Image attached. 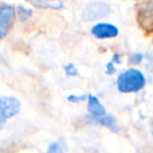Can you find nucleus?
I'll return each instance as SVG.
<instances>
[{
	"mask_svg": "<svg viewBox=\"0 0 153 153\" xmlns=\"http://www.w3.org/2000/svg\"><path fill=\"white\" fill-rule=\"evenodd\" d=\"M145 56L142 53H132L129 57V60L132 64H140L144 60Z\"/></svg>",
	"mask_w": 153,
	"mask_h": 153,
	"instance_id": "12",
	"label": "nucleus"
},
{
	"mask_svg": "<svg viewBox=\"0 0 153 153\" xmlns=\"http://www.w3.org/2000/svg\"><path fill=\"white\" fill-rule=\"evenodd\" d=\"M66 150H67V146H66L65 140L62 137H60L58 140L51 142L47 146L45 153H65Z\"/></svg>",
	"mask_w": 153,
	"mask_h": 153,
	"instance_id": "8",
	"label": "nucleus"
},
{
	"mask_svg": "<svg viewBox=\"0 0 153 153\" xmlns=\"http://www.w3.org/2000/svg\"><path fill=\"white\" fill-rule=\"evenodd\" d=\"M112 63L114 64H121L122 63V58L119 53H113L112 57H111V60H110Z\"/></svg>",
	"mask_w": 153,
	"mask_h": 153,
	"instance_id": "14",
	"label": "nucleus"
},
{
	"mask_svg": "<svg viewBox=\"0 0 153 153\" xmlns=\"http://www.w3.org/2000/svg\"><path fill=\"white\" fill-rule=\"evenodd\" d=\"M5 121H7V120H5L4 117H2V114L0 113V129H1V128H2V126L4 125Z\"/></svg>",
	"mask_w": 153,
	"mask_h": 153,
	"instance_id": "15",
	"label": "nucleus"
},
{
	"mask_svg": "<svg viewBox=\"0 0 153 153\" xmlns=\"http://www.w3.org/2000/svg\"><path fill=\"white\" fill-rule=\"evenodd\" d=\"M90 121H92L94 124H98V125L105 127L109 129L112 132H117L120 130V126L117 123V120L115 119L114 115L112 114H104L103 117H90Z\"/></svg>",
	"mask_w": 153,
	"mask_h": 153,
	"instance_id": "7",
	"label": "nucleus"
},
{
	"mask_svg": "<svg viewBox=\"0 0 153 153\" xmlns=\"http://www.w3.org/2000/svg\"><path fill=\"white\" fill-rule=\"evenodd\" d=\"M21 110V103L12 96L0 97V113L5 120L16 117Z\"/></svg>",
	"mask_w": 153,
	"mask_h": 153,
	"instance_id": "3",
	"label": "nucleus"
},
{
	"mask_svg": "<svg viewBox=\"0 0 153 153\" xmlns=\"http://www.w3.org/2000/svg\"><path fill=\"white\" fill-rule=\"evenodd\" d=\"M115 64L112 63V62H108V63L106 64V70H105V72H106L108 76H112L113 74H115L117 72V68H115Z\"/></svg>",
	"mask_w": 153,
	"mask_h": 153,
	"instance_id": "13",
	"label": "nucleus"
},
{
	"mask_svg": "<svg viewBox=\"0 0 153 153\" xmlns=\"http://www.w3.org/2000/svg\"><path fill=\"white\" fill-rule=\"evenodd\" d=\"M146 76L142 70L130 67L117 76V87L122 94H135L143 90L146 86Z\"/></svg>",
	"mask_w": 153,
	"mask_h": 153,
	"instance_id": "1",
	"label": "nucleus"
},
{
	"mask_svg": "<svg viewBox=\"0 0 153 153\" xmlns=\"http://www.w3.org/2000/svg\"><path fill=\"white\" fill-rule=\"evenodd\" d=\"M87 111L91 117H100L106 114V108L94 94H87Z\"/></svg>",
	"mask_w": 153,
	"mask_h": 153,
	"instance_id": "6",
	"label": "nucleus"
},
{
	"mask_svg": "<svg viewBox=\"0 0 153 153\" xmlns=\"http://www.w3.org/2000/svg\"><path fill=\"white\" fill-rule=\"evenodd\" d=\"M151 133H152V135H153V122L151 123Z\"/></svg>",
	"mask_w": 153,
	"mask_h": 153,
	"instance_id": "17",
	"label": "nucleus"
},
{
	"mask_svg": "<svg viewBox=\"0 0 153 153\" xmlns=\"http://www.w3.org/2000/svg\"><path fill=\"white\" fill-rule=\"evenodd\" d=\"M64 72H65L66 76H69V78H74V76H79V71L74 63H68L64 65Z\"/></svg>",
	"mask_w": 153,
	"mask_h": 153,
	"instance_id": "10",
	"label": "nucleus"
},
{
	"mask_svg": "<svg viewBox=\"0 0 153 153\" xmlns=\"http://www.w3.org/2000/svg\"><path fill=\"white\" fill-rule=\"evenodd\" d=\"M87 100V94H69L67 96V101L72 104H78V103L84 102Z\"/></svg>",
	"mask_w": 153,
	"mask_h": 153,
	"instance_id": "11",
	"label": "nucleus"
},
{
	"mask_svg": "<svg viewBox=\"0 0 153 153\" xmlns=\"http://www.w3.org/2000/svg\"><path fill=\"white\" fill-rule=\"evenodd\" d=\"M16 10L11 4L0 5V28L9 33L16 21Z\"/></svg>",
	"mask_w": 153,
	"mask_h": 153,
	"instance_id": "5",
	"label": "nucleus"
},
{
	"mask_svg": "<svg viewBox=\"0 0 153 153\" xmlns=\"http://www.w3.org/2000/svg\"><path fill=\"white\" fill-rule=\"evenodd\" d=\"M16 15L18 16L20 21H26L33 16V10L24 7H18L16 11Z\"/></svg>",
	"mask_w": 153,
	"mask_h": 153,
	"instance_id": "9",
	"label": "nucleus"
},
{
	"mask_svg": "<svg viewBox=\"0 0 153 153\" xmlns=\"http://www.w3.org/2000/svg\"><path fill=\"white\" fill-rule=\"evenodd\" d=\"M119 28L112 23L108 22H99L91 27V35L97 39H113L119 35Z\"/></svg>",
	"mask_w": 153,
	"mask_h": 153,
	"instance_id": "4",
	"label": "nucleus"
},
{
	"mask_svg": "<svg viewBox=\"0 0 153 153\" xmlns=\"http://www.w3.org/2000/svg\"><path fill=\"white\" fill-rule=\"evenodd\" d=\"M111 13V7L104 1H92L84 7L82 12V19L84 21H96L105 18Z\"/></svg>",
	"mask_w": 153,
	"mask_h": 153,
	"instance_id": "2",
	"label": "nucleus"
},
{
	"mask_svg": "<svg viewBox=\"0 0 153 153\" xmlns=\"http://www.w3.org/2000/svg\"><path fill=\"white\" fill-rule=\"evenodd\" d=\"M7 36V33L4 32V30H2L1 28H0V40H2L4 37Z\"/></svg>",
	"mask_w": 153,
	"mask_h": 153,
	"instance_id": "16",
	"label": "nucleus"
}]
</instances>
